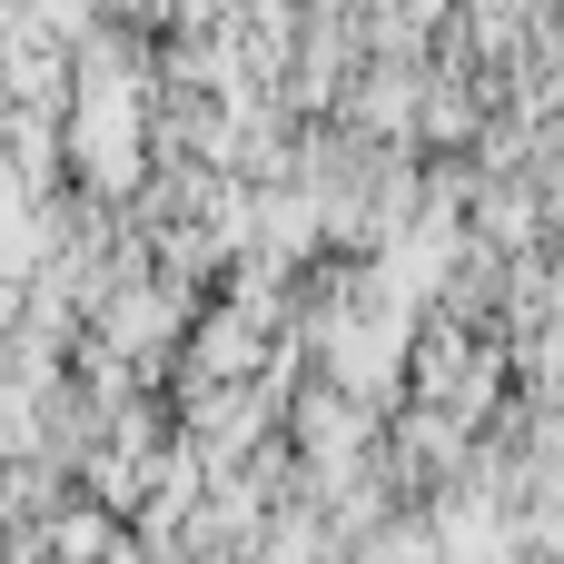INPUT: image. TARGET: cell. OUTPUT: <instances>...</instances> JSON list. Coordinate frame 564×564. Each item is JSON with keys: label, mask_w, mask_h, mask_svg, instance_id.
<instances>
[{"label": "cell", "mask_w": 564, "mask_h": 564, "mask_svg": "<svg viewBox=\"0 0 564 564\" xmlns=\"http://www.w3.org/2000/svg\"><path fill=\"white\" fill-rule=\"evenodd\" d=\"M99 307H109V347H119V357H129V347H159L169 317H178L169 288H119V297H99Z\"/></svg>", "instance_id": "cell-1"}, {"label": "cell", "mask_w": 564, "mask_h": 564, "mask_svg": "<svg viewBox=\"0 0 564 564\" xmlns=\"http://www.w3.org/2000/svg\"><path fill=\"white\" fill-rule=\"evenodd\" d=\"M357 564H436V525L426 516H397V525H367Z\"/></svg>", "instance_id": "cell-2"}, {"label": "cell", "mask_w": 564, "mask_h": 564, "mask_svg": "<svg viewBox=\"0 0 564 564\" xmlns=\"http://www.w3.org/2000/svg\"><path fill=\"white\" fill-rule=\"evenodd\" d=\"M516 367H525V377H535V397L555 406V397H564V317L545 327V337H525V357H516Z\"/></svg>", "instance_id": "cell-3"}]
</instances>
